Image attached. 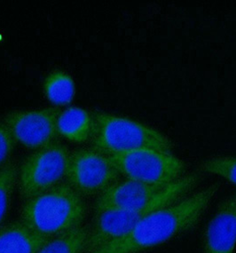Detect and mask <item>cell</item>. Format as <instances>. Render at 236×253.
I'll return each instance as SVG.
<instances>
[{
  "label": "cell",
  "instance_id": "obj_8",
  "mask_svg": "<svg viewBox=\"0 0 236 253\" xmlns=\"http://www.w3.org/2000/svg\"><path fill=\"white\" fill-rule=\"evenodd\" d=\"M60 113L54 108L16 111L4 118V125L14 140L28 149H40L53 143Z\"/></svg>",
  "mask_w": 236,
  "mask_h": 253
},
{
  "label": "cell",
  "instance_id": "obj_15",
  "mask_svg": "<svg viewBox=\"0 0 236 253\" xmlns=\"http://www.w3.org/2000/svg\"><path fill=\"white\" fill-rule=\"evenodd\" d=\"M17 180V168L9 163L0 169V227L8 212L14 186Z\"/></svg>",
  "mask_w": 236,
  "mask_h": 253
},
{
  "label": "cell",
  "instance_id": "obj_16",
  "mask_svg": "<svg viewBox=\"0 0 236 253\" xmlns=\"http://www.w3.org/2000/svg\"><path fill=\"white\" fill-rule=\"evenodd\" d=\"M200 170L208 174L218 175L236 186V157H216L201 163Z\"/></svg>",
  "mask_w": 236,
  "mask_h": 253
},
{
  "label": "cell",
  "instance_id": "obj_10",
  "mask_svg": "<svg viewBox=\"0 0 236 253\" xmlns=\"http://www.w3.org/2000/svg\"><path fill=\"white\" fill-rule=\"evenodd\" d=\"M203 253H234L236 247V192L225 199L207 224Z\"/></svg>",
  "mask_w": 236,
  "mask_h": 253
},
{
  "label": "cell",
  "instance_id": "obj_14",
  "mask_svg": "<svg viewBox=\"0 0 236 253\" xmlns=\"http://www.w3.org/2000/svg\"><path fill=\"white\" fill-rule=\"evenodd\" d=\"M44 90L49 101L56 106L70 104L76 92L74 80L62 71H54L48 75L44 81Z\"/></svg>",
  "mask_w": 236,
  "mask_h": 253
},
{
  "label": "cell",
  "instance_id": "obj_6",
  "mask_svg": "<svg viewBox=\"0 0 236 253\" xmlns=\"http://www.w3.org/2000/svg\"><path fill=\"white\" fill-rule=\"evenodd\" d=\"M70 156L65 146L52 143L28 157L19 172L22 199L27 201L61 184L67 174Z\"/></svg>",
  "mask_w": 236,
  "mask_h": 253
},
{
  "label": "cell",
  "instance_id": "obj_11",
  "mask_svg": "<svg viewBox=\"0 0 236 253\" xmlns=\"http://www.w3.org/2000/svg\"><path fill=\"white\" fill-rule=\"evenodd\" d=\"M46 240L22 220L0 227V253H37Z\"/></svg>",
  "mask_w": 236,
  "mask_h": 253
},
{
  "label": "cell",
  "instance_id": "obj_17",
  "mask_svg": "<svg viewBox=\"0 0 236 253\" xmlns=\"http://www.w3.org/2000/svg\"><path fill=\"white\" fill-rule=\"evenodd\" d=\"M14 146V139L8 128L0 123V169L4 167V163L10 157Z\"/></svg>",
  "mask_w": 236,
  "mask_h": 253
},
{
  "label": "cell",
  "instance_id": "obj_9",
  "mask_svg": "<svg viewBox=\"0 0 236 253\" xmlns=\"http://www.w3.org/2000/svg\"><path fill=\"white\" fill-rule=\"evenodd\" d=\"M169 186V185H168ZM167 186H157L127 179L116 183L98 197L95 212L106 210L137 211L153 201Z\"/></svg>",
  "mask_w": 236,
  "mask_h": 253
},
{
  "label": "cell",
  "instance_id": "obj_4",
  "mask_svg": "<svg viewBox=\"0 0 236 253\" xmlns=\"http://www.w3.org/2000/svg\"><path fill=\"white\" fill-rule=\"evenodd\" d=\"M95 149L108 157L139 149L171 153L173 144L162 132L130 118L95 114Z\"/></svg>",
  "mask_w": 236,
  "mask_h": 253
},
{
  "label": "cell",
  "instance_id": "obj_3",
  "mask_svg": "<svg viewBox=\"0 0 236 253\" xmlns=\"http://www.w3.org/2000/svg\"><path fill=\"white\" fill-rule=\"evenodd\" d=\"M189 184L183 179L170 184L142 209L137 211L106 210L95 212L88 229L83 253H92L126 235L148 214L179 202L189 192Z\"/></svg>",
  "mask_w": 236,
  "mask_h": 253
},
{
  "label": "cell",
  "instance_id": "obj_7",
  "mask_svg": "<svg viewBox=\"0 0 236 253\" xmlns=\"http://www.w3.org/2000/svg\"><path fill=\"white\" fill-rule=\"evenodd\" d=\"M119 174L108 156L96 149H79L70 156L66 178L82 197H88L105 192Z\"/></svg>",
  "mask_w": 236,
  "mask_h": 253
},
{
  "label": "cell",
  "instance_id": "obj_1",
  "mask_svg": "<svg viewBox=\"0 0 236 253\" xmlns=\"http://www.w3.org/2000/svg\"><path fill=\"white\" fill-rule=\"evenodd\" d=\"M219 188L210 185L148 214L126 235L92 253H140L165 244L197 226Z\"/></svg>",
  "mask_w": 236,
  "mask_h": 253
},
{
  "label": "cell",
  "instance_id": "obj_2",
  "mask_svg": "<svg viewBox=\"0 0 236 253\" xmlns=\"http://www.w3.org/2000/svg\"><path fill=\"white\" fill-rule=\"evenodd\" d=\"M87 206L83 197L69 183L56 187L27 200L21 220L45 239L83 226Z\"/></svg>",
  "mask_w": 236,
  "mask_h": 253
},
{
  "label": "cell",
  "instance_id": "obj_12",
  "mask_svg": "<svg viewBox=\"0 0 236 253\" xmlns=\"http://www.w3.org/2000/svg\"><path fill=\"white\" fill-rule=\"evenodd\" d=\"M94 127L91 115L81 108H69L58 117V133L72 142L86 141Z\"/></svg>",
  "mask_w": 236,
  "mask_h": 253
},
{
  "label": "cell",
  "instance_id": "obj_13",
  "mask_svg": "<svg viewBox=\"0 0 236 253\" xmlns=\"http://www.w3.org/2000/svg\"><path fill=\"white\" fill-rule=\"evenodd\" d=\"M88 229L89 227L81 226L47 239L37 253H83Z\"/></svg>",
  "mask_w": 236,
  "mask_h": 253
},
{
  "label": "cell",
  "instance_id": "obj_5",
  "mask_svg": "<svg viewBox=\"0 0 236 253\" xmlns=\"http://www.w3.org/2000/svg\"><path fill=\"white\" fill-rule=\"evenodd\" d=\"M119 173L142 183L168 186L183 177L185 164L171 153L139 149L110 156Z\"/></svg>",
  "mask_w": 236,
  "mask_h": 253
}]
</instances>
